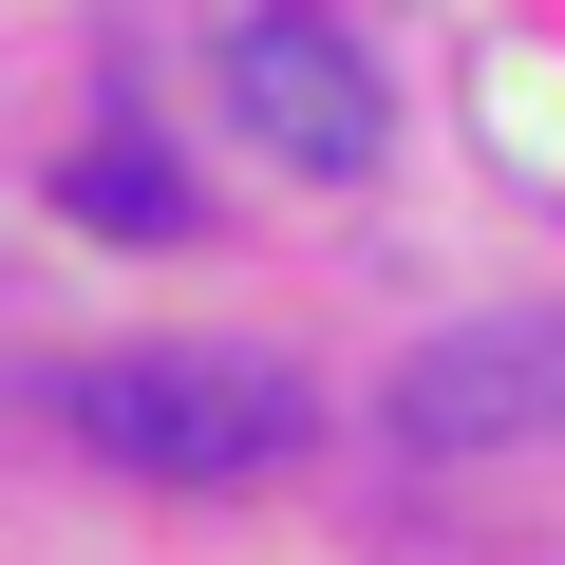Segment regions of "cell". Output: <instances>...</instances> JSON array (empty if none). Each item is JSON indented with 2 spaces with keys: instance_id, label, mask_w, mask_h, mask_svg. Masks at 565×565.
<instances>
[{
  "instance_id": "6da1fadb",
  "label": "cell",
  "mask_w": 565,
  "mask_h": 565,
  "mask_svg": "<svg viewBox=\"0 0 565 565\" xmlns=\"http://www.w3.org/2000/svg\"><path fill=\"white\" fill-rule=\"evenodd\" d=\"M57 434L114 452V471H151V490H264V471H302L321 396L282 359H245V340H132V359L57 377Z\"/></svg>"
},
{
  "instance_id": "7a4b0ae2",
  "label": "cell",
  "mask_w": 565,
  "mask_h": 565,
  "mask_svg": "<svg viewBox=\"0 0 565 565\" xmlns=\"http://www.w3.org/2000/svg\"><path fill=\"white\" fill-rule=\"evenodd\" d=\"M226 114L282 151V170H377V132H396V95H377V57L321 20V0H245L226 20Z\"/></svg>"
},
{
  "instance_id": "3957f363",
  "label": "cell",
  "mask_w": 565,
  "mask_h": 565,
  "mask_svg": "<svg viewBox=\"0 0 565 565\" xmlns=\"http://www.w3.org/2000/svg\"><path fill=\"white\" fill-rule=\"evenodd\" d=\"M396 434L415 452H490V434H565V302L546 321H452L396 359Z\"/></svg>"
},
{
  "instance_id": "277c9868",
  "label": "cell",
  "mask_w": 565,
  "mask_h": 565,
  "mask_svg": "<svg viewBox=\"0 0 565 565\" xmlns=\"http://www.w3.org/2000/svg\"><path fill=\"white\" fill-rule=\"evenodd\" d=\"M57 207H76V226H114V245H170V226H189V189H170V151H151V132H95V151L57 170Z\"/></svg>"
}]
</instances>
